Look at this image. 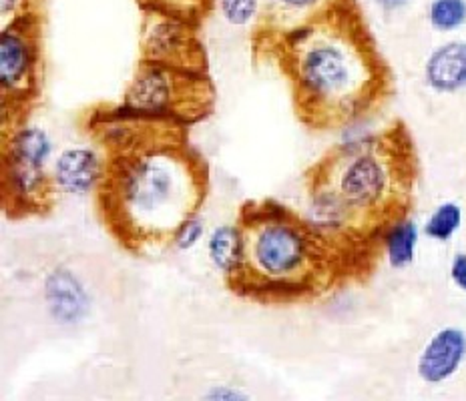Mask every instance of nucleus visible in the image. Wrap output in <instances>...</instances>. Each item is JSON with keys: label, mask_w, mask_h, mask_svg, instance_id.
<instances>
[{"label": "nucleus", "mask_w": 466, "mask_h": 401, "mask_svg": "<svg viewBox=\"0 0 466 401\" xmlns=\"http://www.w3.org/2000/svg\"><path fill=\"white\" fill-rule=\"evenodd\" d=\"M139 5L143 11L171 15L199 26L218 5V0H139Z\"/></svg>", "instance_id": "17"}, {"label": "nucleus", "mask_w": 466, "mask_h": 401, "mask_svg": "<svg viewBox=\"0 0 466 401\" xmlns=\"http://www.w3.org/2000/svg\"><path fill=\"white\" fill-rule=\"evenodd\" d=\"M261 48L276 56L299 121L309 129H348L392 95V73L356 0H338L314 21Z\"/></svg>", "instance_id": "1"}, {"label": "nucleus", "mask_w": 466, "mask_h": 401, "mask_svg": "<svg viewBox=\"0 0 466 401\" xmlns=\"http://www.w3.org/2000/svg\"><path fill=\"white\" fill-rule=\"evenodd\" d=\"M208 257L229 289L236 287L244 273V233L239 223H223L208 237Z\"/></svg>", "instance_id": "14"}, {"label": "nucleus", "mask_w": 466, "mask_h": 401, "mask_svg": "<svg viewBox=\"0 0 466 401\" xmlns=\"http://www.w3.org/2000/svg\"><path fill=\"white\" fill-rule=\"evenodd\" d=\"M41 16L18 18L0 28V96L3 133L26 123L28 111L41 93Z\"/></svg>", "instance_id": "7"}, {"label": "nucleus", "mask_w": 466, "mask_h": 401, "mask_svg": "<svg viewBox=\"0 0 466 401\" xmlns=\"http://www.w3.org/2000/svg\"><path fill=\"white\" fill-rule=\"evenodd\" d=\"M420 225L414 221L410 213L386 223L376 237V246L380 247L382 257L388 266L396 271L408 269L416 261L420 246Z\"/></svg>", "instance_id": "15"}, {"label": "nucleus", "mask_w": 466, "mask_h": 401, "mask_svg": "<svg viewBox=\"0 0 466 401\" xmlns=\"http://www.w3.org/2000/svg\"><path fill=\"white\" fill-rule=\"evenodd\" d=\"M109 169L106 155L93 146H69L53 159L55 187L66 195H91L99 191Z\"/></svg>", "instance_id": "10"}, {"label": "nucleus", "mask_w": 466, "mask_h": 401, "mask_svg": "<svg viewBox=\"0 0 466 401\" xmlns=\"http://www.w3.org/2000/svg\"><path fill=\"white\" fill-rule=\"evenodd\" d=\"M464 211L456 201H442L422 225V235L434 243H449L462 229Z\"/></svg>", "instance_id": "16"}, {"label": "nucleus", "mask_w": 466, "mask_h": 401, "mask_svg": "<svg viewBox=\"0 0 466 401\" xmlns=\"http://www.w3.org/2000/svg\"><path fill=\"white\" fill-rule=\"evenodd\" d=\"M109 169L95 193L105 229L135 256L171 247L183 223L201 213L208 165L187 139L106 156Z\"/></svg>", "instance_id": "2"}, {"label": "nucleus", "mask_w": 466, "mask_h": 401, "mask_svg": "<svg viewBox=\"0 0 466 401\" xmlns=\"http://www.w3.org/2000/svg\"><path fill=\"white\" fill-rule=\"evenodd\" d=\"M306 185L332 193L364 237L376 243L386 223L410 213L416 185L410 135L394 123L338 143L309 167Z\"/></svg>", "instance_id": "4"}, {"label": "nucleus", "mask_w": 466, "mask_h": 401, "mask_svg": "<svg viewBox=\"0 0 466 401\" xmlns=\"http://www.w3.org/2000/svg\"><path fill=\"white\" fill-rule=\"evenodd\" d=\"M218 6L231 26H258L264 13V0H218Z\"/></svg>", "instance_id": "19"}, {"label": "nucleus", "mask_w": 466, "mask_h": 401, "mask_svg": "<svg viewBox=\"0 0 466 401\" xmlns=\"http://www.w3.org/2000/svg\"><path fill=\"white\" fill-rule=\"evenodd\" d=\"M426 21L441 35L459 33L466 26V0H431L426 6Z\"/></svg>", "instance_id": "18"}, {"label": "nucleus", "mask_w": 466, "mask_h": 401, "mask_svg": "<svg viewBox=\"0 0 466 401\" xmlns=\"http://www.w3.org/2000/svg\"><path fill=\"white\" fill-rule=\"evenodd\" d=\"M213 105L216 89L208 73L139 61L119 106L189 126L206 119Z\"/></svg>", "instance_id": "6"}, {"label": "nucleus", "mask_w": 466, "mask_h": 401, "mask_svg": "<svg viewBox=\"0 0 466 401\" xmlns=\"http://www.w3.org/2000/svg\"><path fill=\"white\" fill-rule=\"evenodd\" d=\"M203 233H206V223H203L201 219V213L196 215V217L187 219L186 223L181 225V227L177 229V233L173 235V241H171V247L175 251H189L198 246V243L201 241Z\"/></svg>", "instance_id": "20"}, {"label": "nucleus", "mask_w": 466, "mask_h": 401, "mask_svg": "<svg viewBox=\"0 0 466 401\" xmlns=\"http://www.w3.org/2000/svg\"><path fill=\"white\" fill-rule=\"evenodd\" d=\"M244 273L231 291L261 303H294L332 289L352 273L348 261L308 217L276 201H249L239 211Z\"/></svg>", "instance_id": "3"}, {"label": "nucleus", "mask_w": 466, "mask_h": 401, "mask_svg": "<svg viewBox=\"0 0 466 401\" xmlns=\"http://www.w3.org/2000/svg\"><path fill=\"white\" fill-rule=\"evenodd\" d=\"M38 0H0V28L36 13Z\"/></svg>", "instance_id": "21"}, {"label": "nucleus", "mask_w": 466, "mask_h": 401, "mask_svg": "<svg viewBox=\"0 0 466 401\" xmlns=\"http://www.w3.org/2000/svg\"><path fill=\"white\" fill-rule=\"evenodd\" d=\"M336 3L338 0H264V13L256 26V35L268 45L274 38L314 21Z\"/></svg>", "instance_id": "13"}, {"label": "nucleus", "mask_w": 466, "mask_h": 401, "mask_svg": "<svg viewBox=\"0 0 466 401\" xmlns=\"http://www.w3.org/2000/svg\"><path fill=\"white\" fill-rule=\"evenodd\" d=\"M143 13L139 61L208 73V58L199 41L198 25L157 11Z\"/></svg>", "instance_id": "8"}, {"label": "nucleus", "mask_w": 466, "mask_h": 401, "mask_svg": "<svg viewBox=\"0 0 466 401\" xmlns=\"http://www.w3.org/2000/svg\"><path fill=\"white\" fill-rule=\"evenodd\" d=\"M449 277L452 281V286L466 296V251L456 253L452 257L451 267H449Z\"/></svg>", "instance_id": "23"}, {"label": "nucleus", "mask_w": 466, "mask_h": 401, "mask_svg": "<svg viewBox=\"0 0 466 401\" xmlns=\"http://www.w3.org/2000/svg\"><path fill=\"white\" fill-rule=\"evenodd\" d=\"M43 299L51 317L61 326H76L91 313V296L76 273L58 266L46 273Z\"/></svg>", "instance_id": "11"}, {"label": "nucleus", "mask_w": 466, "mask_h": 401, "mask_svg": "<svg viewBox=\"0 0 466 401\" xmlns=\"http://www.w3.org/2000/svg\"><path fill=\"white\" fill-rule=\"evenodd\" d=\"M466 364V331L444 326L426 339L416 357V376L426 386L449 384Z\"/></svg>", "instance_id": "9"}, {"label": "nucleus", "mask_w": 466, "mask_h": 401, "mask_svg": "<svg viewBox=\"0 0 466 401\" xmlns=\"http://www.w3.org/2000/svg\"><path fill=\"white\" fill-rule=\"evenodd\" d=\"M424 85L436 95H459L466 91V41L451 38L426 56L422 66Z\"/></svg>", "instance_id": "12"}, {"label": "nucleus", "mask_w": 466, "mask_h": 401, "mask_svg": "<svg viewBox=\"0 0 466 401\" xmlns=\"http://www.w3.org/2000/svg\"><path fill=\"white\" fill-rule=\"evenodd\" d=\"M374 5L380 8L382 13L394 15V13H400L402 8L410 5V0H374Z\"/></svg>", "instance_id": "24"}, {"label": "nucleus", "mask_w": 466, "mask_h": 401, "mask_svg": "<svg viewBox=\"0 0 466 401\" xmlns=\"http://www.w3.org/2000/svg\"><path fill=\"white\" fill-rule=\"evenodd\" d=\"M3 145V203L11 217H31L55 207L53 141L45 129L23 123L6 131Z\"/></svg>", "instance_id": "5"}, {"label": "nucleus", "mask_w": 466, "mask_h": 401, "mask_svg": "<svg viewBox=\"0 0 466 401\" xmlns=\"http://www.w3.org/2000/svg\"><path fill=\"white\" fill-rule=\"evenodd\" d=\"M203 399H209V401H246V399H249V396L246 394V391H241L239 387L221 384V386H211L206 391V394H203Z\"/></svg>", "instance_id": "22"}]
</instances>
